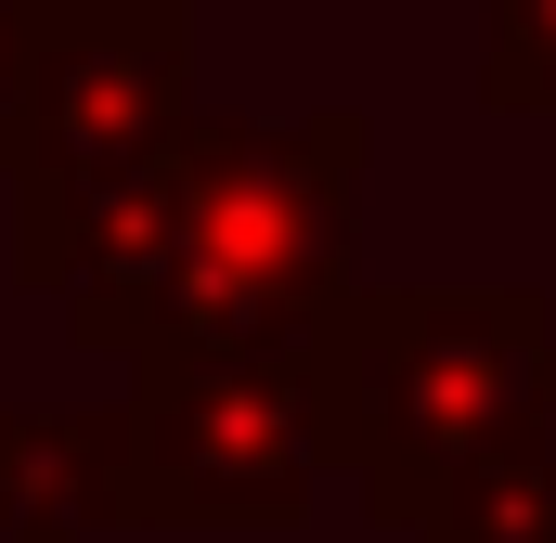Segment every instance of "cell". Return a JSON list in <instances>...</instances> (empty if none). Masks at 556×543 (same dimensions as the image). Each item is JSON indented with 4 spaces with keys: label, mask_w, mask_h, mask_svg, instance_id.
I'll return each instance as SVG.
<instances>
[{
    "label": "cell",
    "mask_w": 556,
    "mask_h": 543,
    "mask_svg": "<svg viewBox=\"0 0 556 543\" xmlns=\"http://www.w3.org/2000/svg\"><path fill=\"white\" fill-rule=\"evenodd\" d=\"M311 363V427L324 466L363 479V505L389 531H415V505L492 440L518 427L556 363L544 285H337L324 324L298 337Z\"/></svg>",
    "instance_id": "obj_1"
},
{
    "label": "cell",
    "mask_w": 556,
    "mask_h": 543,
    "mask_svg": "<svg viewBox=\"0 0 556 543\" xmlns=\"http://www.w3.org/2000/svg\"><path fill=\"white\" fill-rule=\"evenodd\" d=\"M376 130L350 104L324 117H207L194 104V168H181V260L155 298L142 350H298L324 298L350 285V194H363Z\"/></svg>",
    "instance_id": "obj_2"
},
{
    "label": "cell",
    "mask_w": 556,
    "mask_h": 543,
    "mask_svg": "<svg viewBox=\"0 0 556 543\" xmlns=\"http://www.w3.org/2000/svg\"><path fill=\"white\" fill-rule=\"evenodd\" d=\"M194 117V0H26L0 65L13 285H52L78 207Z\"/></svg>",
    "instance_id": "obj_3"
},
{
    "label": "cell",
    "mask_w": 556,
    "mask_h": 543,
    "mask_svg": "<svg viewBox=\"0 0 556 543\" xmlns=\"http://www.w3.org/2000/svg\"><path fill=\"white\" fill-rule=\"evenodd\" d=\"M117 414H130V531H285L324 479L298 350H142Z\"/></svg>",
    "instance_id": "obj_4"
},
{
    "label": "cell",
    "mask_w": 556,
    "mask_h": 543,
    "mask_svg": "<svg viewBox=\"0 0 556 543\" xmlns=\"http://www.w3.org/2000/svg\"><path fill=\"white\" fill-rule=\"evenodd\" d=\"M130 518V414L13 402L0 414V543H91Z\"/></svg>",
    "instance_id": "obj_5"
},
{
    "label": "cell",
    "mask_w": 556,
    "mask_h": 543,
    "mask_svg": "<svg viewBox=\"0 0 556 543\" xmlns=\"http://www.w3.org/2000/svg\"><path fill=\"white\" fill-rule=\"evenodd\" d=\"M415 543H556V414H544V389H531L518 427H492L415 505Z\"/></svg>",
    "instance_id": "obj_6"
},
{
    "label": "cell",
    "mask_w": 556,
    "mask_h": 543,
    "mask_svg": "<svg viewBox=\"0 0 556 543\" xmlns=\"http://www.w3.org/2000/svg\"><path fill=\"white\" fill-rule=\"evenodd\" d=\"M479 104L556 117V0H479Z\"/></svg>",
    "instance_id": "obj_7"
},
{
    "label": "cell",
    "mask_w": 556,
    "mask_h": 543,
    "mask_svg": "<svg viewBox=\"0 0 556 543\" xmlns=\"http://www.w3.org/2000/svg\"><path fill=\"white\" fill-rule=\"evenodd\" d=\"M13 13H26V0H0V65H13Z\"/></svg>",
    "instance_id": "obj_8"
},
{
    "label": "cell",
    "mask_w": 556,
    "mask_h": 543,
    "mask_svg": "<svg viewBox=\"0 0 556 543\" xmlns=\"http://www.w3.org/2000/svg\"><path fill=\"white\" fill-rule=\"evenodd\" d=\"M544 414H556V363H544Z\"/></svg>",
    "instance_id": "obj_9"
}]
</instances>
